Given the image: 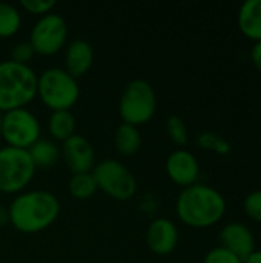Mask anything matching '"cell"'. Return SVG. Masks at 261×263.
<instances>
[{
    "mask_svg": "<svg viewBox=\"0 0 261 263\" xmlns=\"http://www.w3.org/2000/svg\"><path fill=\"white\" fill-rule=\"evenodd\" d=\"M68 39L66 20L57 12H48L42 15L32 26L29 34V43L34 51L43 55H52L58 52Z\"/></svg>",
    "mask_w": 261,
    "mask_h": 263,
    "instance_id": "9",
    "label": "cell"
},
{
    "mask_svg": "<svg viewBox=\"0 0 261 263\" xmlns=\"http://www.w3.org/2000/svg\"><path fill=\"white\" fill-rule=\"evenodd\" d=\"M60 214V202L46 190L23 191L14 197L8 208L11 225L26 234H34L51 227Z\"/></svg>",
    "mask_w": 261,
    "mask_h": 263,
    "instance_id": "1",
    "label": "cell"
},
{
    "mask_svg": "<svg viewBox=\"0 0 261 263\" xmlns=\"http://www.w3.org/2000/svg\"><path fill=\"white\" fill-rule=\"evenodd\" d=\"M218 242L222 248L231 251L242 262L255 251V239L252 231L238 222L226 223L218 233Z\"/></svg>",
    "mask_w": 261,
    "mask_h": 263,
    "instance_id": "11",
    "label": "cell"
},
{
    "mask_svg": "<svg viewBox=\"0 0 261 263\" xmlns=\"http://www.w3.org/2000/svg\"><path fill=\"white\" fill-rule=\"evenodd\" d=\"M97 188L115 200H129L137 193V179L134 173L122 162L103 159L92 168Z\"/></svg>",
    "mask_w": 261,
    "mask_h": 263,
    "instance_id": "7",
    "label": "cell"
},
{
    "mask_svg": "<svg viewBox=\"0 0 261 263\" xmlns=\"http://www.w3.org/2000/svg\"><path fill=\"white\" fill-rule=\"evenodd\" d=\"M22 25V15L17 6L8 2H0V37L14 35Z\"/></svg>",
    "mask_w": 261,
    "mask_h": 263,
    "instance_id": "20",
    "label": "cell"
},
{
    "mask_svg": "<svg viewBox=\"0 0 261 263\" xmlns=\"http://www.w3.org/2000/svg\"><path fill=\"white\" fill-rule=\"evenodd\" d=\"M243 210L249 219L261 223V190H255L245 197Z\"/></svg>",
    "mask_w": 261,
    "mask_h": 263,
    "instance_id": "22",
    "label": "cell"
},
{
    "mask_svg": "<svg viewBox=\"0 0 261 263\" xmlns=\"http://www.w3.org/2000/svg\"><path fill=\"white\" fill-rule=\"evenodd\" d=\"M37 94L52 111L71 109V106L78 100L80 88L77 79L72 77L66 69L52 66L38 76Z\"/></svg>",
    "mask_w": 261,
    "mask_h": 263,
    "instance_id": "4",
    "label": "cell"
},
{
    "mask_svg": "<svg viewBox=\"0 0 261 263\" xmlns=\"http://www.w3.org/2000/svg\"><path fill=\"white\" fill-rule=\"evenodd\" d=\"M28 153L35 168H51L62 157L58 145L49 139H42V137L32 146L28 148Z\"/></svg>",
    "mask_w": 261,
    "mask_h": 263,
    "instance_id": "16",
    "label": "cell"
},
{
    "mask_svg": "<svg viewBox=\"0 0 261 263\" xmlns=\"http://www.w3.org/2000/svg\"><path fill=\"white\" fill-rule=\"evenodd\" d=\"M35 165L28 149L0 148V191L6 194L20 193L26 188L35 173Z\"/></svg>",
    "mask_w": 261,
    "mask_h": 263,
    "instance_id": "6",
    "label": "cell"
},
{
    "mask_svg": "<svg viewBox=\"0 0 261 263\" xmlns=\"http://www.w3.org/2000/svg\"><path fill=\"white\" fill-rule=\"evenodd\" d=\"M20 5L31 14H37V15H45L48 12L52 11V8L55 6L54 0H20Z\"/></svg>",
    "mask_w": 261,
    "mask_h": 263,
    "instance_id": "25",
    "label": "cell"
},
{
    "mask_svg": "<svg viewBox=\"0 0 261 263\" xmlns=\"http://www.w3.org/2000/svg\"><path fill=\"white\" fill-rule=\"evenodd\" d=\"M251 60L255 65V68L261 71V40L254 43V46L251 49Z\"/></svg>",
    "mask_w": 261,
    "mask_h": 263,
    "instance_id": "26",
    "label": "cell"
},
{
    "mask_svg": "<svg viewBox=\"0 0 261 263\" xmlns=\"http://www.w3.org/2000/svg\"><path fill=\"white\" fill-rule=\"evenodd\" d=\"M94 62V49L85 39H74L65 51V69L72 77H82L89 71Z\"/></svg>",
    "mask_w": 261,
    "mask_h": 263,
    "instance_id": "14",
    "label": "cell"
},
{
    "mask_svg": "<svg viewBox=\"0 0 261 263\" xmlns=\"http://www.w3.org/2000/svg\"><path fill=\"white\" fill-rule=\"evenodd\" d=\"M178 219L192 228H209L220 222L226 213V200L220 191L209 185L194 183L183 188L175 203Z\"/></svg>",
    "mask_w": 261,
    "mask_h": 263,
    "instance_id": "2",
    "label": "cell"
},
{
    "mask_svg": "<svg viewBox=\"0 0 261 263\" xmlns=\"http://www.w3.org/2000/svg\"><path fill=\"white\" fill-rule=\"evenodd\" d=\"M146 243L149 250L158 256L172 253L178 243V228L166 217L154 219L146 230Z\"/></svg>",
    "mask_w": 261,
    "mask_h": 263,
    "instance_id": "13",
    "label": "cell"
},
{
    "mask_svg": "<svg viewBox=\"0 0 261 263\" xmlns=\"http://www.w3.org/2000/svg\"><path fill=\"white\" fill-rule=\"evenodd\" d=\"M243 263H261V250H255Z\"/></svg>",
    "mask_w": 261,
    "mask_h": 263,
    "instance_id": "27",
    "label": "cell"
},
{
    "mask_svg": "<svg viewBox=\"0 0 261 263\" xmlns=\"http://www.w3.org/2000/svg\"><path fill=\"white\" fill-rule=\"evenodd\" d=\"M238 28L251 40H261V0H248L238 11Z\"/></svg>",
    "mask_w": 261,
    "mask_h": 263,
    "instance_id": "15",
    "label": "cell"
},
{
    "mask_svg": "<svg viewBox=\"0 0 261 263\" xmlns=\"http://www.w3.org/2000/svg\"><path fill=\"white\" fill-rule=\"evenodd\" d=\"M166 131H168V136L169 139L183 146L186 145L188 142V128H186V123L183 122L182 117L178 116H169L168 120H166Z\"/></svg>",
    "mask_w": 261,
    "mask_h": 263,
    "instance_id": "21",
    "label": "cell"
},
{
    "mask_svg": "<svg viewBox=\"0 0 261 263\" xmlns=\"http://www.w3.org/2000/svg\"><path fill=\"white\" fill-rule=\"evenodd\" d=\"M114 145L117 151L123 156L135 154L142 146V134L138 131V126L125 122L120 123L114 134Z\"/></svg>",
    "mask_w": 261,
    "mask_h": 263,
    "instance_id": "18",
    "label": "cell"
},
{
    "mask_svg": "<svg viewBox=\"0 0 261 263\" xmlns=\"http://www.w3.org/2000/svg\"><path fill=\"white\" fill-rule=\"evenodd\" d=\"M68 188H69L71 196L78 199V200H86V199L92 197L95 194V191L98 190L92 173L72 174L69 179Z\"/></svg>",
    "mask_w": 261,
    "mask_h": 263,
    "instance_id": "19",
    "label": "cell"
},
{
    "mask_svg": "<svg viewBox=\"0 0 261 263\" xmlns=\"http://www.w3.org/2000/svg\"><path fill=\"white\" fill-rule=\"evenodd\" d=\"M35 54L32 45L29 43V40H23V42H18L12 46L11 49V60L17 62V63H25L28 65V62L32 59V55Z\"/></svg>",
    "mask_w": 261,
    "mask_h": 263,
    "instance_id": "24",
    "label": "cell"
},
{
    "mask_svg": "<svg viewBox=\"0 0 261 263\" xmlns=\"http://www.w3.org/2000/svg\"><path fill=\"white\" fill-rule=\"evenodd\" d=\"M203 263H243L237 256H234L231 251L222 248V247H215L211 251H208V254L205 256Z\"/></svg>",
    "mask_w": 261,
    "mask_h": 263,
    "instance_id": "23",
    "label": "cell"
},
{
    "mask_svg": "<svg viewBox=\"0 0 261 263\" xmlns=\"http://www.w3.org/2000/svg\"><path fill=\"white\" fill-rule=\"evenodd\" d=\"M38 76L25 63L0 62V111L25 108L37 96Z\"/></svg>",
    "mask_w": 261,
    "mask_h": 263,
    "instance_id": "3",
    "label": "cell"
},
{
    "mask_svg": "<svg viewBox=\"0 0 261 263\" xmlns=\"http://www.w3.org/2000/svg\"><path fill=\"white\" fill-rule=\"evenodd\" d=\"M40 122L32 111L15 108L2 116V137L9 146L28 149L40 139Z\"/></svg>",
    "mask_w": 261,
    "mask_h": 263,
    "instance_id": "8",
    "label": "cell"
},
{
    "mask_svg": "<svg viewBox=\"0 0 261 263\" xmlns=\"http://www.w3.org/2000/svg\"><path fill=\"white\" fill-rule=\"evenodd\" d=\"M166 173L174 183L186 188L197 183L200 176V165L191 151L180 148L169 154L166 160Z\"/></svg>",
    "mask_w": 261,
    "mask_h": 263,
    "instance_id": "12",
    "label": "cell"
},
{
    "mask_svg": "<svg viewBox=\"0 0 261 263\" xmlns=\"http://www.w3.org/2000/svg\"><path fill=\"white\" fill-rule=\"evenodd\" d=\"M260 242H261V231H260Z\"/></svg>",
    "mask_w": 261,
    "mask_h": 263,
    "instance_id": "29",
    "label": "cell"
},
{
    "mask_svg": "<svg viewBox=\"0 0 261 263\" xmlns=\"http://www.w3.org/2000/svg\"><path fill=\"white\" fill-rule=\"evenodd\" d=\"M157 109V96L152 85L145 79L131 80L118 100V112L125 123L138 126L149 122Z\"/></svg>",
    "mask_w": 261,
    "mask_h": 263,
    "instance_id": "5",
    "label": "cell"
},
{
    "mask_svg": "<svg viewBox=\"0 0 261 263\" xmlns=\"http://www.w3.org/2000/svg\"><path fill=\"white\" fill-rule=\"evenodd\" d=\"M63 160L72 174L91 173L95 166V151L92 143L82 134H72L60 148Z\"/></svg>",
    "mask_w": 261,
    "mask_h": 263,
    "instance_id": "10",
    "label": "cell"
},
{
    "mask_svg": "<svg viewBox=\"0 0 261 263\" xmlns=\"http://www.w3.org/2000/svg\"><path fill=\"white\" fill-rule=\"evenodd\" d=\"M75 125L77 119L71 109H57L52 111L49 119H48V129L49 134L57 139L65 142L69 139L72 134H75Z\"/></svg>",
    "mask_w": 261,
    "mask_h": 263,
    "instance_id": "17",
    "label": "cell"
},
{
    "mask_svg": "<svg viewBox=\"0 0 261 263\" xmlns=\"http://www.w3.org/2000/svg\"><path fill=\"white\" fill-rule=\"evenodd\" d=\"M2 116H3V112L0 111V137H2Z\"/></svg>",
    "mask_w": 261,
    "mask_h": 263,
    "instance_id": "28",
    "label": "cell"
}]
</instances>
